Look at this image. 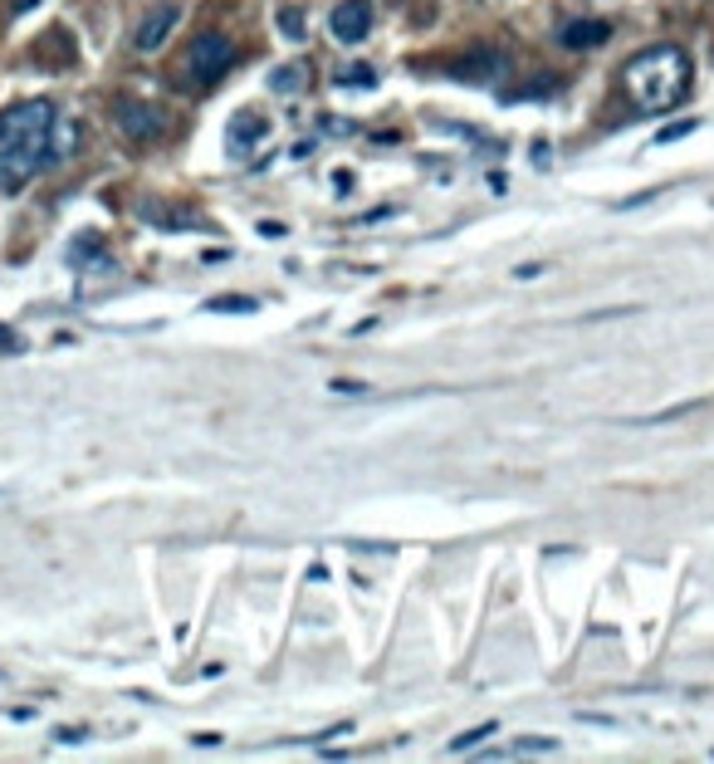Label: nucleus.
Segmentation results:
<instances>
[{
	"mask_svg": "<svg viewBox=\"0 0 714 764\" xmlns=\"http://www.w3.org/2000/svg\"><path fill=\"white\" fill-rule=\"evenodd\" d=\"M490 736H495V720H490V726H480V730H470V736H460L456 745H450V755H465V750H475L480 740H490Z\"/></svg>",
	"mask_w": 714,
	"mask_h": 764,
	"instance_id": "11",
	"label": "nucleus"
},
{
	"mask_svg": "<svg viewBox=\"0 0 714 764\" xmlns=\"http://www.w3.org/2000/svg\"><path fill=\"white\" fill-rule=\"evenodd\" d=\"M690 75L695 65L680 45H650L622 69V89L642 113H670L690 93Z\"/></svg>",
	"mask_w": 714,
	"mask_h": 764,
	"instance_id": "2",
	"label": "nucleus"
},
{
	"mask_svg": "<svg viewBox=\"0 0 714 764\" xmlns=\"http://www.w3.org/2000/svg\"><path fill=\"white\" fill-rule=\"evenodd\" d=\"M686 133H695V123H670V128H660V142H676Z\"/></svg>",
	"mask_w": 714,
	"mask_h": 764,
	"instance_id": "13",
	"label": "nucleus"
},
{
	"mask_svg": "<svg viewBox=\"0 0 714 764\" xmlns=\"http://www.w3.org/2000/svg\"><path fill=\"white\" fill-rule=\"evenodd\" d=\"M333 392H343V397H353V392H367V387H362V383H348V378H338V383H333Z\"/></svg>",
	"mask_w": 714,
	"mask_h": 764,
	"instance_id": "15",
	"label": "nucleus"
},
{
	"mask_svg": "<svg viewBox=\"0 0 714 764\" xmlns=\"http://www.w3.org/2000/svg\"><path fill=\"white\" fill-rule=\"evenodd\" d=\"M0 353H20V339L5 329V323H0Z\"/></svg>",
	"mask_w": 714,
	"mask_h": 764,
	"instance_id": "14",
	"label": "nucleus"
},
{
	"mask_svg": "<svg viewBox=\"0 0 714 764\" xmlns=\"http://www.w3.org/2000/svg\"><path fill=\"white\" fill-rule=\"evenodd\" d=\"M329 30L343 45H357V39H367V30H372V5H367V0H338L329 15Z\"/></svg>",
	"mask_w": 714,
	"mask_h": 764,
	"instance_id": "4",
	"label": "nucleus"
},
{
	"mask_svg": "<svg viewBox=\"0 0 714 764\" xmlns=\"http://www.w3.org/2000/svg\"><path fill=\"white\" fill-rule=\"evenodd\" d=\"M230 65H235V45H230L226 35H216V30H206V35H196V39H192V55H186V69H192V75L201 79V83L220 79Z\"/></svg>",
	"mask_w": 714,
	"mask_h": 764,
	"instance_id": "3",
	"label": "nucleus"
},
{
	"mask_svg": "<svg viewBox=\"0 0 714 764\" xmlns=\"http://www.w3.org/2000/svg\"><path fill=\"white\" fill-rule=\"evenodd\" d=\"M206 309H216V313H250V309H255V299H245V295H216V299H206Z\"/></svg>",
	"mask_w": 714,
	"mask_h": 764,
	"instance_id": "9",
	"label": "nucleus"
},
{
	"mask_svg": "<svg viewBox=\"0 0 714 764\" xmlns=\"http://www.w3.org/2000/svg\"><path fill=\"white\" fill-rule=\"evenodd\" d=\"M142 221H157V226H166V230H182V226H201V221H196V216L176 212V206H157V202H142Z\"/></svg>",
	"mask_w": 714,
	"mask_h": 764,
	"instance_id": "8",
	"label": "nucleus"
},
{
	"mask_svg": "<svg viewBox=\"0 0 714 764\" xmlns=\"http://www.w3.org/2000/svg\"><path fill=\"white\" fill-rule=\"evenodd\" d=\"M558 39H563V49H597L612 39V25L607 20H568L558 30Z\"/></svg>",
	"mask_w": 714,
	"mask_h": 764,
	"instance_id": "7",
	"label": "nucleus"
},
{
	"mask_svg": "<svg viewBox=\"0 0 714 764\" xmlns=\"http://www.w3.org/2000/svg\"><path fill=\"white\" fill-rule=\"evenodd\" d=\"M279 30H285L289 39H303V15L299 10H285V15H279Z\"/></svg>",
	"mask_w": 714,
	"mask_h": 764,
	"instance_id": "12",
	"label": "nucleus"
},
{
	"mask_svg": "<svg viewBox=\"0 0 714 764\" xmlns=\"http://www.w3.org/2000/svg\"><path fill=\"white\" fill-rule=\"evenodd\" d=\"M55 128L59 113L55 103H15L0 113V186L15 192L30 176H39L45 167H55Z\"/></svg>",
	"mask_w": 714,
	"mask_h": 764,
	"instance_id": "1",
	"label": "nucleus"
},
{
	"mask_svg": "<svg viewBox=\"0 0 714 764\" xmlns=\"http://www.w3.org/2000/svg\"><path fill=\"white\" fill-rule=\"evenodd\" d=\"M55 740H59V745H79V740H83V730H59Z\"/></svg>",
	"mask_w": 714,
	"mask_h": 764,
	"instance_id": "16",
	"label": "nucleus"
},
{
	"mask_svg": "<svg viewBox=\"0 0 714 764\" xmlns=\"http://www.w3.org/2000/svg\"><path fill=\"white\" fill-rule=\"evenodd\" d=\"M118 128L128 133L133 142H152L166 133V118L152 109V103H118Z\"/></svg>",
	"mask_w": 714,
	"mask_h": 764,
	"instance_id": "5",
	"label": "nucleus"
},
{
	"mask_svg": "<svg viewBox=\"0 0 714 764\" xmlns=\"http://www.w3.org/2000/svg\"><path fill=\"white\" fill-rule=\"evenodd\" d=\"M30 5H39V0H15V10H30Z\"/></svg>",
	"mask_w": 714,
	"mask_h": 764,
	"instance_id": "17",
	"label": "nucleus"
},
{
	"mask_svg": "<svg viewBox=\"0 0 714 764\" xmlns=\"http://www.w3.org/2000/svg\"><path fill=\"white\" fill-rule=\"evenodd\" d=\"M176 25H182V10H176V5H157L152 15H147L142 25H138L133 45H138L142 55H152V49H162V45H166V35H172Z\"/></svg>",
	"mask_w": 714,
	"mask_h": 764,
	"instance_id": "6",
	"label": "nucleus"
},
{
	"mask_svg": "<svg viewBox=\"0 0 714 764\" xmlns=\"http://www.w3.org/2000/svg\"><path fill=\"white\" fill-rule=\"evenodd\" d=\"M275 83L279 93H293V89H303V65H285V69H275Z\"/></svg>",
	"mask_w": 714,
	"mask_h": 764,
	"instance_id": "10",
	"label": "nucleus"
}]
</instances>
